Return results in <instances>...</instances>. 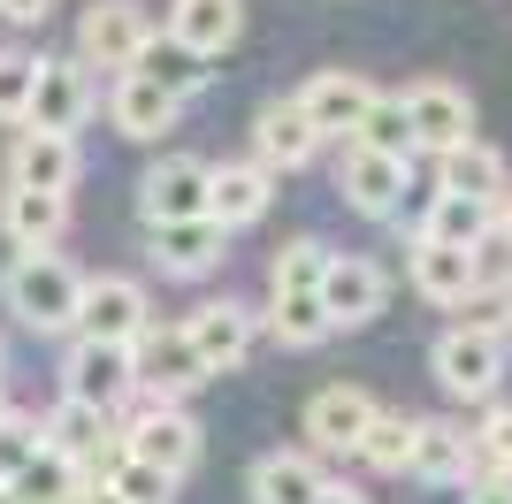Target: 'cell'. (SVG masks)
Instances as JSON below:
<instances>
[{"label": "cell", "instance_id": "1", "mask_svg": "<svg viewBox=\"0 0 512 504\" xmlns=\"http://www.w3.org/2000/svg\"><path fill=\"white\" fill-rule=\"evenodd\" d=\"M77 298H85V275L62 252H16L0 275V306L31 336H77Z\"/></svg>", "mask_w": 512, "mask_h": 504}, {"label": "cell", "instance_id": "2", "mask_svg": "<svg viewBox=\"0 0 512 504\" xmlns=\"http://www.w3.org/2000/svg\"><path fill=\"white\" fill-rule=\"evenodd\" d=\"M505 344H512V336H497V329H459V321H451V329L436 336V352H428V367H436V382H444V398H459V405H497V382H505Z\"/></svg>", "mask_w": 512, "mask_h": 504}, {"label": "cell", "instance_id": "3", "mask_svg": "<svg viewBox=\"0 0 512 504\" xmlns=\"http://www.w3.org/2000/svg\"><path fill=\"white\" fill-rule=\"evenodd\" d=\"M130 382H138V398H153V405H184L199 382H214V375H207V359L192 352L184 321H176V329L153 321V329L130 344Z\"/></svg>", "mask_w": 512, "mask_h": 504}, {"label": "cell", "instance_id": "4", "mask_svg": "<svg viewBox=\"0 0 512 504\" xmlns=\"http://www.w3.org/2000/svg\"><path fill=\"white\" fill-rule=\"evenodd\" d=\"M39 443L54 451V459H69L77 474H85V482H107V474H115V459H123V420L62 398L54 413L39 420Z\"/></svg>", "mask_w": 512, "mask_h": 504}, {"label": "cell", "instance_id": "5", "mask_svg": "<svg viewBox=\"0 0 512 504\" xmlns=\"http://www.w3.org/2000/svg\"><path fill=\"white\" fill-rule=\"evenodd\" d=\"M146 46H153V16L138 8V0H92L85 16H77V62H85V69H115V77H130Z\"/></svg>", "mask_w": 512, "mask_h": 504}, {"label": "cell", "instance_id": "6", "mask_svg": "<svg viewBox=\"0 0 512 504\" xmlns=\"http://www.w3.org/2000/svg\"><path fill=\"white\" fill-rule=\"evenodd\" d=\"M398 100H406V123H413V161H444L451 146L474 138V100L451 77H421Z\"/></svg>", "mask_w": 512, "mask_h": 504}, {"label": "cell", "instance_id": "7", "mask_svg": "<svg viewBox=\"0 0 512 504\" xmlns=\"http://www.w3.org/2000/svg\"><path fill=\"white\" fill-rule=\"evenodd\" d=\"M153 329V298L138 275H85V298H77V336L92 344H138Z\"/></svg>", "mask_w": 512, "mask_h": 504}, {"label": "cell", "instance_id": "8", "mask_svg": "<svg viewBox=\"0 0 512 504\" xmlns=\"http://www.w3.org/2000/svg\"><path fill=\"white\" fill-rule=\"evenodd\" d=\"M123 451L138 466H161V474H192L199 466V420L184 413V405H153V398H138V413L123 420Z\"/></svg>", "mask_w": 512, "mask_h": 504}, {"label": "cell", "instance_id": "9", "mask_svg": "<svg viewBox=\"0 0 512 504\" xmlns=\"http://www.w3.org/2000/svg\"><path fill=\"white\" fill-rule=\"evenodd\" d=\"M100 107V84L77 54H39V92H31V123L23 130H46V138H77L85 115Z\"/></svg>", "mask_w": 512, "mask_h": 504}, {"label": "cell", "instance_id": "10", "mask_svg": "<svg viewBox=\"0 0 512 504\" xmlns=\"http://www.w3.org/2000/svg\"><path fill=\"white\" fill-rule=\"evenodd\" d=\"M138 214H146V230L207 222V161H199V153H161V161L138 176Z\"/></svg>", "mask_w": 512, "mask_h": 504}, {"label": "cell", "instance_id": "11", "mask_svg": "<svg viewBox=\"0 0 512 504\" xmlns=\"http://www.w3.org/2000/svg\"><path fill=\"white\" fill-rule=\"evenodd\" d=\"M62 398L69 405H92V413H123L130 398H138V382H130V352L123 344H92V336H77L62 359Z\"/></svg>", "mask_w": 512, "mask_h": 504}, {"label": "cell", "instance_id": "12", "mask_svg": "<svg viewBox=\"0 0 512 504\" xmlns=\"http://www.w3.org/2000/svg\"><path fill=\"white\" fill-rule=\"evenodd\" d=\"M184 336H192V352L207 359V375H230V367H245L260 344V314L245 306V298H207V306H192L184 314Z\"/></svg>", "mask_w": 512, "mask_h": 504}, {"label": "cell", "instance_id": "13", "mask_svg": "<svg viewBox=\"0 0 512 504\" xmlns=\"http://www.w3.org/2000/svg\"><path fill=\"white\" fill-rule=\"evenodd\" d=\"M375 413H383V405L367 398L360 382H329V390L306 398V443H314L321 459H360V436H367Z\"/></svg>", "mask_w": 512, "mask_h": 504}, {"label": "cell", "instance_id": "14", "mask_svg": "<svg viewBox=\"0 0 512 504\" xmlns=\"http://www.w3.org/2000/svg\"><path fill=\"white\" fill-rule=\"evenodd\" d=\"M406 176H413V161H383V153H367V146L337 153V191H344V207L367 214V222H390V214L406 207Z\"/></svg>", "mask_w": 512, "mask_h": 504}, {"label": "cell", "instance_id": "15", "mask_svg": "<svg viewBox=\"0 0 512 504\" xmlns=\"http://www.w3.org/2000/svg\"><path fill=\"white\" fill-rule=\"evenodd\" d=\"M383 298H390V275L375 268V260L329 252V275H321V314H329V329H367V321L383 314Z\"/></svg>", "mask_w": 512, "mask_h": 504}, {"label": "cell", "instance_id": "16", "mask_svg": "<svg viewBox=\"0 0 512 504\" xmlns=\"http://www.w3.org/2000/svg\"><path fill=\"white\" fill-rule=\"evenodd\" d=\"M268 199H276V176L260 161H207V222L222 237L253 230L260 214H268Z\"/></svg>", "mask_w": 512, "mask_h": 504}, {"label": "cell", "instance_id": "17", "mask_svg": "<svg viewBox=\"0 0 512 504\" xmlns=\"http://www.w3.org/2000/svg\"><path fill=\"white\" fill-rule=\"evenodd\" d=\"M291 100L306 107V123H314V130H321V146H329V138H352V130L367 123L375 84H367L360 69H321V77H306V92H291Z\"/></svg>", "mask_w": 512, "mask_h": 504}, {"label": "cell", "instance_id": "18", "mask_svg": "<svg viewBox=\"0 0 512 504\" xmlns=\"http://www.w3.org/2000/svg\"><path fill=\"white\" fill-rule=\"evenodd\" d=\"M237 31H245V0H169V16H161V39L184 46L192 62L230 54Z\"/></svg>", "mask_w": 512, "mask_h": 504}, {"label": "cell", "instance_id": "19", "mask_svg": "<svg viewBox=\"0 0 512 504\" xmlns=\"http://www.w3.org/2000/svg\"><path fill=\"white\" fill-rule=\"evenodd\" d=\"M413 482L428 489H467L482 466H474V436L459 420H413V459H406Z\"/></svg>", "mask_w": 512, "mask_h": 504}, {"label": "cell", "instance_id": "20", "mask_svg": "<svg viewBox=\"0 0 512 504\" xmlns=\"http://www.w3.org/2000/svg\"><path fill=\"white\" fill-rule=\"evenodd\" d=\"M436 191H451V199H467V207H505L512 199V168L497 146H482V138H467V146H451L444 161H436Z\"/></svg>", "mask_w": 512, "mask_h": 504}, {"label": "cell", "instance_id": "21", "mask_svg": "<svg viewBox=\"0 0 512 504\" xmlns=\"http://www.w3.org/2000/svg\"><path fill=\"white\" fill-rule=\"evenodd\" d=\"M321 153V130L306 123L299 100H268L253 115V161L268 168V176H291V168H306Z\"/></svg>", "mask_w": 512, "mask_h": 504}, {"label": "cell", "instance_id": "22", "mask_svg": "<svg viewBox=\"0 0 512 504\" xmlns=\"http://www.w3.org/2000/svg\"><path fill=\"white\" fill-rule=\"evenodd\" d=\"M77 176H85V153H77V138H46V130H16V161H8V184L16 191H77Z\"/></svg>", "mask_w": 512, "mask_h": 504}, {"label": "cell", "instance_id": "23", "mask_svg": "<svg viewBox=\"0 0 512 504\" xmlns=\"http://www.w3.org/2000/svg\"><path fill=\"white\" fill-rule=\"evenodd\" d=\"M222 245H230V237L214 230V222H169V230H146L153 268L176 275V283H199V275H214V268H222Z\"/></svg>", "mask_w": 512, "mask_h": 504}, {"label": "cell", "instance_id": "24", "mask_svg": "<svg viewBox=\"0 0 512 504\" xmlns=\"http://www.w3.org/2000/svg\"><path fill=\"white\" fill-rule=\"evenodd\" d=\"M107 123L123 130V138H138V146H153V138H169V130L184 123V107H176L161 84H146V77H115V92H107Z\"/></svg>", "mask_w": 512, "mask_h": 504}, {"label": "cell", "instance_id": "25", "mask_svg": "<svg viewBox=\"0 0 512 504\" xmlns=\"http://www.w3.org/2000/svg\"><path fill=\"white\" fill-rule=\"evenodd\" d=\"M0 230L16 252H54V237L69 230V199L62 191H0Z\"/></svg>", "mask_w": 512, "mask_h": 504}, {"label": "cell", "instance_id": "26", "mask_svg": "<svg viewBox=\"0 0 512 504\" xmlns=\"http://www.w3.org/2000/svg\"><path fill=\"white\" fill-rule=\"evenodd\" d=\"M406 283L428 298V306H467L474 298V268H467V252H451V245H428V237H413L406 245Z\"/></svg>", "mask_w": 512, "mask_h": 504}, {"label": "cell", "instance_id": "27", "mask_svg": "<svg viewBox=\"0 0 512 504\" xmlns=\"http://www.w3.org/2000/svg\"><path fill=\"white\" fill-rule=\"evenodd\" d=\"M329 497V474H321L314 451H268L253 459V504H321Z\"/></svg>", "mask_w": 512, "mask_h": 504}, {"label": "cell", "instance_id": "28", "mask_svg": "<svg viewBox=\"0 0 512 504\" xmlns=\"http://www.w3.org/2000/svg\"><path fill=\"white\" fill-rule=\"evenodd\" d=\"M482 230H490V207H467V199H451V191H428L421 222H413V237L451 245V252H474V245H482Z\"/></svg>", "mask_w": 512, "mask_h": 504}, {"label": "cell", "instance_id": "29", "mask_svg": "<svg viewBox=\"0 0 512 504\" xmlns=\"http://www.w3.org/2000/svg\"><path fill=\"white\" fill-rule=\"evenodd\" d=\"M77 497H85V474L69 459H54V451H39L16 482L0 489V504H77Z\"/></svg>", "mask_w": 512, "mask_h": 504}, {"label": "cell", "instance_id": "30", "mask_svg": "<svg viewBox=\"0 0 512 504\" xmlns=\"http://www.w3.org/2000/svg\"><path fill=\"white\" fill-rule=\"evenodd\" d=\"M321 275H329V245H321V237H291V245H276V260H268V298H314Z\"/></svg>", "mask_w": 512, "mask_h": 504}, {"label": "cell", "instance_id": "31", "mask_svg": "<svg viewBox=\"0 0 512 504\" xmlns=\"http://www.w3.org/2000/svg\"><path fill=\"white\" fill-rule=\"evenodd\" d=\"M130 77L161 84V92H169L176 107L207 92V62H192V54H184V46H169V39H161V31H153V46H146V54H138V69H130Z\"/></svg>", "mask_w": 512, "mask_h": 504}, {"label": "cell", "instance_id": "32", "mask_svg": "<svg viewBox=\"0 0 512 504\" xmlns=\"http://www.w3.org/2000/svg\"><path fill=\"white\" fill-rule=\"evenodd\" d=\"M344 146H367V153H383V161H413V123H406V100H398V92H375L367 123L352 130Z\"/></svg>", "mask_w": 512, "mask_h": 504}, {"label": "cell", "instance_id": "33", "mask_svg": "<svg viewBox=\"0 0 512 504\" xmlns=\"http://www.w3.org/2000/svg\"><path fill=\"white\" fill-rule=\"evenodd\" d=\"M406 459H413V413H390L383 405L360 436V466L367 474H406Z\"/></svg>", "mask_w": 512, "mask_h": 504}, {"label": "cell", "instance_id": "34", "mask_svg": "<svg viewBox=\"0 0 512 504\" xmlns=\"http://www.w3.org/2000/svg\"><path fill=\"white\" fill-rule=\"evenodd\" d=\"M268 329H276V344H291V352H314V344H329V314H321V291L314 298H268Z\"/></svg>", "mask_w": 512, "mask_h": 504}, {"label": "cell", "instance_id": "35", "mask_svg": "<svg viewBox=\"0 0 512 504\" xmlns=\"http://www.w3.org/2000/svg\"><path fill=\"white\" fill-rule=\"evenodd\" d=\"M31 92H39V54L0 46V123H31Z\"/></svg>", "mask_w": 512, "mask_h": 504}, {"label": "cell", "instance_id": "36", "mask_svg": "<svg viewBox=\"0 0 512 504\" xmlns=\"http://www.w3.org/2000/svg\"><path fill=\"white\" fill-rule=\"evenodd\" d=\"M107 489H115V497L123 504H176V474H161V466H138L123 451V459H115V474H107Z\"/></svg>", "mask_w": 512, "mask_h": 504}, {"label": "cell", "instance_id": "37", "mask_svg": "<svg viewBox=\"0 0 512 504\" xmlns=\"http://www.w3.org/2000/svg\"><path fill=\"white\" fill-rule=\"evenodd\" d=\"M467 268H474V291H505L512 283V237L497 230V214H490V230H482V245L467 252Z\"/></svg>", "mask_w": 512, "mask_h": 504}, {"label": "cell", "instance_id": "38", "mask_svg": "<svg viewBox=\"0 0 512 504\" xmlns=\"http://www.w3.org/2000/svg\"><path fill=\"white\" fill-rule=\"evenodd\" d=\"M474 466H482V474L505 466L512 474V398H497L490 413H482V428H474Z\"/></svg>", "mask_w": 512, "mask_h": 504}, {"label": "cell", "instance_id": "39", "mask_svg": "<svg viewBox=\"0 0 512 504\" xmlns=\"http://www.w3.org/2000/svg\"><path fill=\"white\" fill-rule=\"evenodd\" d=\"M39 451H46V443H39V420H31V413H16L8 428H0V489L16 482L23 466L39 459Z\"/></svg>", "mask_w": 512, "mask_h": 504}, {"label": "cell", "instance_id": "40", "mask_svg": "<svg viewBox=\"0 0 512 504\" xmlns=\"http://www.w3.org/2000/svg\"><path fill=\"white\" fill-rule=\"evenodd\" d=\"M467 504H512V474H505V466L474 474V482H467Z\"/></svg>", "mask_w": 512, "mask_h": 504}, {"label": "cell", "instance_id": "41", "mask_svg": "<svg viewBox=\"0 0 512 504\" xmlns=\"http://www.w3.org/2000/svg\"><path fill=\"white\" fill-rule=\"evenodd\" d=\"M0 16H8V23H46V16H54V0H0Z\"/></svg>", "mask_w": 512, "mask_h": 504}, {"label": "cell", "instance_id": "42", "mask_svg": "<svg viewBox=\"0 0 512 504\" xmlns=\"http://www.w3.org/2000/svg\"><path fill=\"white\" fill-rule=\"evenodd\" d=\"M77 504H123V497H115L107 482H85V497H77Z\"/></svg>", "mask_w": 512, "mask_h": 504}, {"label": "cell", "instance_id": "43", "mask_svg": "<svg viewBox=\"0 0 512 504\" xmlns=\"http://www.w3.org/2000/svg\"><path fill=\"white\" fill-rule=\"evenodd\" d=\"M321 504H367V497H360V489H344V482H329V497H321Z\"/></svg>", "mask_w": 512, "mask_h": 504}, {"label": "cell", "instance_id": "44", "mask_svg": "<svg viewBox=\"0 0 512 504\" xmlns=\"http://www.w3.org/2000/svg\"><path fill=\"white\" fill-rule=\"evenodd\" d=\"M497 314H505V336H512V283L497 291Z\"/></svg>", "mask_w": 512, "mask_h": 504}, {"label": "cell", "instance_id": "45", "mask_svg": "<svg viewBox=\"0 0 512 504\" xmlns=\"http://www.w3.org/2000/svg\"><path fill=\"white\" fill-rule=\"evenodd\" d=\"M8 420H16V405H8V382H0V428H8Z\"/></svg>", "mask_w": 512, "mask_h": 504}, {"label": "cell", "instance_id": "46", "mask_svg": "<svg viewBox=\"0 0 512 504\" xmlns=\"http://www.w3.org/2000/svg\"><path fill=\"white\" fill-rule=\"evenodd\" d=\"M497 230H505V237H512V199H505V207H497Z\"/></svg>", "mask_w": 512, "mask_h": 504}, {"label": "cell", "instance_id": "47", "mask_svg": "<svg viewBox=\"0 0 512 504\" xmlns=\"http://www.w3.org/2000/svg\"><path fill=\"white\" fill-rule=\"evenodd\" d=\"M0 375H8V344H0Z\"/></svg>", "mask_w": 512, "mask_h": 504}]
</instances>
